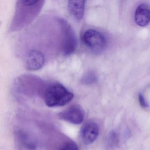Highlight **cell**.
Listing matches in <instances>:
<instances>
[{
  "label": "cell",
  "mask_w": 150,
  "mask_h": 150,
  "mask_svg": "<svg viewBox=\"0 0 150 150\" xmlns=\"http://www.w3.org/2000/svg\"><path fill=\"white\" fill-rule=\"evenodd\" d=\"M44 56L39 51L30 52L27 57V67L30 70L36 71L43 67L45 64Z\"/></svg>",
  "instance_id": "cell-7"
},
{
  "label": "cell",
  "mask_w": 150,
  "mask_h": 150,
  "mask_svg": "<svg viewBox=\"0 0 150 150\" xmlns=\"http://www.w3.org/2000/svg\"><path fill=\"white\" fill-rule=\"evenodd\" d=\"M99 133L98 125L94 121H88L81 127V137L84 144L89 145L94 142Z\"/></svg>",
  "instance_id": "cell-5"
},
{
  "label": "cell",
  "mask_w": 150,
  "mask_h": 150,
  "mask_svg": "<svg viewBox=\"0 0 150 150\" xmlns=\"http://www.w3.org/2000/svg\"><path fill=\"white\" fill-rule=\"evenodd\" d=\"M117 137L116 133L112 132L109 134L107 139V146L108 148L114 147L117 144Z\"/></svg>",
  "instance_id": "cell-9"
},
{
  "label": "cell",
  "mask_w": 150,
  "mask_h": 150,
  "mask_svg": "<svg viewBox=\"0 0 150 150\" xmlns=\"http://www.w3.org/2000/svg\"><path fill=\"white\" fill-rule=\"evenodd\" d=\"M59 150H79V148L74 142L67 141L61 146Z\"/></svg>",
  "instance_id": "cell-11"
},
{
  "label": "cell",
  "mask_w": 150,
  "mask_h": 150,
  "mask_svg": "<svg viewBox=\"0 0 150 150\" xmlns=\"http://www.w3.org/2000/svg\"><path fill=\"white\" fill-rule=\"evenodd\" d=\"M73 97V94L63 85L55 83L47 88L45 94V100L48 107H61L69 103Z\"/></svg>",
  "instance_id": "cell-1"
},
{
  "label": "cell",
  "mask_w": 150,
  "mask_h": 150,
  "mask_svg": "<svg viewBox=\"0 0 150 150\" xmlns=\"http://www.w3.org/2000/svg\"><path fill=\"white\" fill-rule=\"evenodd\" d=\"M83 81L86 84H91L94 83L96 81V75L92 72H89L85 75Z\"/></svg>",
  "instance_id": "cell-10"
},
{
  "label": "cell",
  "mask_w": 150,
  "mask_h": 150,
  "mask_svg": "<svg viewBox=\"0 0 150 150\" xmlns=\"http://www.w3.org/2000/svg\"><path fill=\"white\" fill-rule=\"evenodd\" d=\"M138 98L140 105L143 108H146L148 107V104H147V103L146 101L144 96L141 94L140 93L139 94Z\"/></svg>",
  "instance_id": "cell-12"
},
{
  "label": "cell",
  "mask_w": 150,
  "mask_h": 150,
  "mask_svg": "<svg viewBox=\"0 0 150 150\" xmlns=\"http://www.w3.org/2000/svg\"><path fill=\"white\" fill-rule=\"evenodd\" d=\"M59 118L74 124L81 123L84 120L83 110L78 105H73L58 114Z\"/></svg>",
  "instance_id": "cell-4"
},
{
  "label": "cell",
  "mask_w": 150,
  "mask_h": 150,
  "mask_svg": "<svg viewBox=\"0 0 150 150\" xmlns=\"http://www.w3.org/2000/svg\"><path fill=\"white\" fill-rule=\"evenodd\" d=\"M63 33V50L66 56L71 55L76 50L77 39L75 33L70 24L65 21H60Z\"/></svg>",
  "instance_id": "cell-3"
},
{
  "label": "cell",
  "mask_w": 150,
  "mask_h": 150,
  "mask_svg": "<svg viewBox=\"0 0 150 150\" xmlns=\"http://www.w3.org/2000/svg\"><path fill=\"white\" fill-rule=\"evenodd\" d=\"M85 1H68V8L71 15L78 21L83 18L85 13Z\"/></svg>",
  "instance_id": "cell-8"
},
{
  "label": "cell",
  "mask_w": 150,
  "mask_h": 150,
  "mask_svg": "<svg viewBox=\"0 0 150 150\" xmlns=\"http://www.w3.org/2000/svg\"><path fill=\"white\" fill-rule=\"evenodd\" d=\"M150 17L149 4L146 3L140 4L137 7L134 14V20L136 23L140 27H146L150 23Z\"/></svg>",
  "instance_id": "cell-6"
},
{
  "label": "cell",
  "mask_w": 150,
  "mask_h": 150,
  "mask_svg": "<svg viewBox=\"0 0 150 150\" xmlns=\"http://www.w3.org/2000/svg\"><path fill=\"white\" fill-rule=\"evenodd\" d=\"M81 40L86 46L94 52H102L107 47V42L105 37L96 30L88 29L85 31Z\"/></svg>",
  "instance_id": "cell-2"
}]
</instances>
